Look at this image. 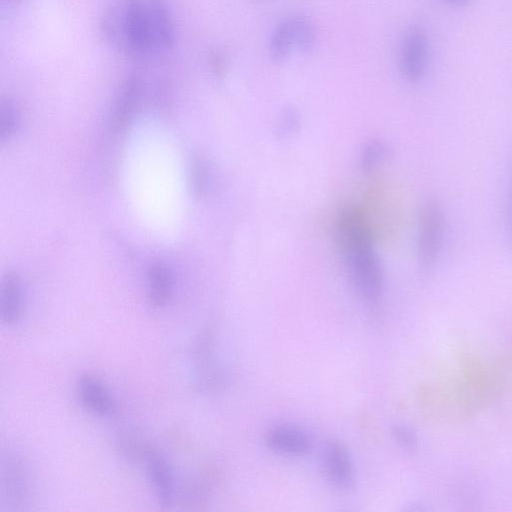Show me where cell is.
I'll return each instance as SVG.
<instances>
[{
    "label": "cell",
    "instance_id": "cell-8",
    "mask_svg": "<svg viewBox=\"0 0 512 512\" xmlns=\"http://www.w3.org/2000/svg\"><path fill=\"white\" fill-rule=\"evenodd\" d=\"M82 404L91 412L107 416L115 410L114 401L103 383L90 375L80 377L77 385Z\"/></svg>",
    "mask_w": 512,
    "mask_h": 512
},
{
    "label": "cell",
    "instance_id": "cell-15",
    "mask_svg": "<svg viewBox=\"0 0 512 512\" xmlns=\"http://www.w3.org/2000/svg\"><path fill=\"white\" fill-rule=\"evenodd\" d=\"M386 146L382 141L372 140L362 149L360 163L364 171L373 170L385 157Z\"/></svg>",
    "mask_w": 512,
    "mask_h": 512
},
{
    "label": "cell",
    "instance_id": "cell-14",
    "mask_svg": "<svg viewBox=\"0 0 512 512\" xmlns=\"http://www.w3.org/2000/svg\"><path fill=\"white\" fill-rule=\"evenodd\" d=\"M298 52H310L316 44V29L313 22L305 15L289 16Z\"/></svg>",
    "mask_w": 512,
    "mask_h": 512
},
{
    "label": "cell",
    "instance_id": "cell-13",
    "mask_svg": "<svg viewBox=\"0 0 512 512\" xmlns=\"http://www.w3.org/2000/svg\"><path fill=\"white\" fill-rule=\"evenodd\" d=\"M172 291V277L163 263H154L148 272V297L153 307L164 306Z\"/></svg>",
    "mask_w": 512,
    "mask_h": 512
},
{
    "label": "cell",
    "instance_id": "cell-23",
    "mask_svg": "<svg viewBox=\"0 0 512 512\" xmlns=\"http://www.w3.org/2000/svg\"><path fill=\"white\" fill-rule=\"evenodd\" d=\"M5 1H8L9 3H15V2H18L20 0H5Z\"/></svg>",
    "mask_w": 512,
    "mask_h": 512
},
{
    "label": "cell",
    "instance_id": "cell-18",
    "mask_svg": "<svg viewBox=\"0 0 512 512\" xmlns=\"http://www.w3.org/2000/svg\"><path fill=\"white\" fill-rule=\"evenodd\" d=\"M208 64L211 72L217 78H222L227 71V61L225 56L219 51H212L208 58Z\"/></svg>",
    "mask_w": 512,
    "mask_h": 512
},
{
    "label": "cell",
    "instance_id": "cell-20",
    "mask_svg": "<svg viewBox=\"0 0 512 512\" xmlns=\"http://www.w3.org/2000/svg\"><path fill=\"white\" fill-rule=\"evenodd\" d=\"M394 436L396 440L403 446L412 447L415 443V437L411 431L404 427H397L394 429Z\"/></svg>",
    "mask_w": 512,
    "mask_h": 512
},
{
    "label": "cell",
    "instance_id": "cell-11",
    "mask_svg": "<svg viewBox=\"0 0 512 512\" xmlns=\"http://www.w3.org/2000/svg\"><path fill=\"white\" fill-rule=\"evenodd\" d=\"M296 50L295 38L289 16L282 19L272 30L268 40V54L277 64L286 62Z\"/></svg>",
    "mask_w": 512,
    "mask_h": 512
},
{
    "label": "cell",
    "instance_id": "cell-3",
    "mask_svg": "<svg viewBox=\"0 0 512 512\" xmlns=\"http://www.w3.org/2000/svg\"><path fill=\"white\" fill-rule=\"evenodd\" d=\"M446 215L438 199H424L417 213L416 251L419 267L430 272L438 264L444 248Z\"/></svg>",
    "mask_w": 512,
    "mask_h": 512
},
{
    "label": "cell",
    "instance_id": "cell-24",
    "mask_svg": "<svg viewBox=\"0 0 512 512\" xmlns=\"http://www.w3.org/2000/svg\"><path fill=\"white\" fill-rule=\"evenodd\" d=\"M255 1H261V0H255Z\"/></svg>",
    "mask_w": 512,
    "mask_h": 512
},
{
    "label": "cell",
    "instance_id": "cell-2",
    "mask_svg": "<svg viewBox=\"0 0 512 512\" xmlns=\"http://www.w3.org/2000/svg\"><path fill=\"white\" fill-rule=\"evenodd\" d=\"M104 41L134 59L156 55L145 0H111L99 23Z\"/></svg>",
    "mask_w": 512,
    "mask_h": 512
},
{
    "label": "cell",
    "instance_id": "cell-21",
    "mask_svg": "<svg viewBox=\"0 0 512 512\" xmlns=\"http://www.w3.org/2000/svg\"><path fill=\"white\" fill-rule=\"evenodd\" d=\"M445 3L452 7L462 8L469 5L471 0H443Z\"/></svg>",
    "mask_w": 512,
    "mask_h": 512
},
{
    "label": "cell",
    "instance_id": "cell-6",
    "mask_svg": "<svg viewBox=\"0 0 512 512\" xmlns=\"http://www.w3.org/2000/svg\"><path fill=\"white\" fill-rule=\"evenodd\" d=\"M324 472L333 486L348 489L354 482L352 461L347 449L338 441L329 442L323 454Z\"/></svg>",
    "mask_w": 512,
    "mask_h": 512
},
{
    "label": "cell",
    "instance_id": "cell-1",
    "mask_svg": "<svg viewBox=\"0 0 512 512\" xmlns=\"http://www.w3.org/2000/svg\"><path fill=\"white\" fill-rule=\"evenodd\" d=\"M336 231L353 284L367 301H378L383 275L362 209L355 205L343 208L337 219Z\"/></svg>",
    "mask_w": 512,
    "mask_h": 512
},
{
    "label": "cell",
    "instance_id": "cell-10",
    "mask_svg": "<svg viewBox=\"0 0 512 512\" xmlns=\"http://www.w3.org/2000/svg\"><path fill=\"white\" fill-rule=\"evenodd\" d=\"M142 94V81L137 75L129 76L122 84L113 112L115 127L125 126L135 113Z\"/></svg>",
    "mask_w": 512,
    "mask_h": 512
},
{
    "label": "cell",
    "instance_id": "cell-22",
    "mask_svg": "<svg viewBox=\"0 0 512 512\" xmlns=\"http://www.w3.org/2000/svg\"><path fill=\"white\" fill-rule=\"evenodd\" d=\"M508 214H509V223H510V229L512 234V191L509 199V205H508Z\"/></svg>",
    "mask_w": 512,
    "mask_h": 512
},
{
    "label": "cell",
    "instance_id": "cell-12",
    "mask_svg": "<svg viewBox=\"0 0 512 512\" xmlns=\"http://www.w3.org/2000/svg\"><path fill=\"white\" fill-rule=\"evenodd\" d=\"M22 312V289L18 277L8 274L1 286V318L6 325H14Z\"/></svg>",
    "mask_w": 512,
    "mask_h": 512
},
{
    "label": "cell",
    "instance_id": "cell-7",
    "mask_svg": "<svg viewBox=\"0 0 512 512\" xmlns=\"http://www.w3.org/2000/svg\"><path fill=\"white\" fill-rule=\"evenodd\" d=\"M143 460L159 502L162 506L169 507L173 503L174 483L168 463L150 446L146 449Z\"/></svg>",
    "mask_w": 512,
    "mask_h": 512
},
{
    "label": "cell",
    "instance_id": "cell-5",
    "mask_svg": "<svg viewBox=\"0 0 512 512\" xmlns=\"http://www.w3.org/2000/svg\"><path fill=\"white\" fill-rule=\"evenodd\" d=\"M2 495L7 504L26 503L30 492L28 468L18 457L9 456L2 467Z\"/></svg>",
    "mask_w": 512,
    "mask_h": 512
},
{
    "label": "cell",
    "instance_id": "cell-16",
    "mask_svg": "<svg viewBox=\"0 0 512 512\" xmlns=\"http://www.w3.org/2000/svg\"><path fill=\"white\" fill-rule=\"evenodd\" d=\"M17 124V110L10 100H2L0 105V137L9 138Z\"/></svg>",
    "mask_w": 512,
    "mask_h": 512
},
{
    "label": "cell",
    "instance_id": "cell-4",
    "mask_svg": "<svg viewBox=\"0 0 512 512\" xmlns=\"http://www.w3.org/2000/svg\"><path fill=\"white\" fill-rule=\"evenodd\" d=\"M430 62V40L426 29L418 24L404 32L398 50V70L410 84H418L426 77Z\"/></svg>",
    "mask_w": 512,
    "mask_h": 512
},
{
    "label": "cell",
    "instance_id": "cell-9",
    "mask_svg": "<svg viewBox=\"0 0 512 512\" xmlns=\"http://www.w3.org/2000/svg\"><path fill=\"white\" fill-rule=\"evenodd\" d=\"M266 440L273 450L293 456L307 453L311 446L309 437L300 429L291 426L274 427L268 432Z\"/></svg>",
    "mask_w": 512,
    "mask_h": 512
},
{
    "label": "cell",
    "instance_id": "cell-19",
    "mask_svg": "<svg viewBox=\"0 0 512 512\" xmlns=\"http://www.w3.org/2000/svg\"><path fill=\"white\" fill-rule=\"evenodd\" d=\"M194 176H193V179H194V187L197 191L201 192L203 189H205V185H206V168L205 166L203 165V163L201 162H197L195 163V166H194Z\"/></svg>",
    "mask_w": 512,
    "mask_h": 512
},
{
    "label": "cell",
    "instance_id": "cell-17",
    "mask_svg": "<svg viewBox=\"0 0 512 512\" xmlns=\"http://www.w3.org/2000/svg\"><path fill=\"white\" fill-rule=\"evenodd\" d=\"M300 117L294 108H288L281 114L276 128V134L279 138H285L296 132L299 128Z\"/></svg>",
    "mask_w": 512,
    "mask_h": 512
}]
</instances>
